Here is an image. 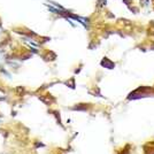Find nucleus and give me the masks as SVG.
I'll list each match as a JSON object with an SVG mask.
<instances>
[{
    "instance_id": "nucleus-1",
    "label": "nucleus",
    "mask_w": 154,
    "mask_h": 154,
    "mask_svg": "<svg viewBox=\"0 0 154 154\" xmlns=\"http://www.w3.org/2000/svg\"><path fill=\"white\" fill-rule=\"evenodd\" d=\"M4 61H5V54H4L2 52L0 51V64L2 63Z\"/></svg>"
},
{
    "instance_id": "nucleus-2",
    "label": "nucleus",
    "mask_w": 154,
    "mask_h": 154,
    "mask_svg": "<svg viewBox=\"0 0 154 154\" xmlns=\"http://www.w3.org/2000/svg\"><path fill=\"white\" fill-rule=\"evenodd\" d=\"M0 36H1V30H0Z\"/></svg>"
}]
</instances>
